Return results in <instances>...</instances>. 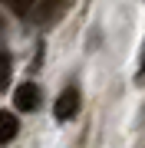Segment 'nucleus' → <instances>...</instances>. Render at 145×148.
<instances>
[{"instance_id":"nucleus-1","label":"nucleus","mask_w":145,"mask_h":148,"mask_svg":"<svg viewBox=\"0 0 145 148\" xmlns=\"http://www.w3.org/2000/svg\"><path fill=\"white\" fill-rule=\"evenodd\" d=\"M53 112H56L59 122H69L76 112H79V89H66V92L56 99V109H53Z\"/></svg>"},{"instance_id":"nucleus-2","label":"nucleus","mask_w":145,"mask_h":148,"mask_svg":"<svg viewBox=\"0 0 145 148\" xmlns=\"http://www.w3.org/2000/svg\"><path fill=\"white\" fill-rule=\"evenodd\" d=\"M13 106L20 109V112H33V109L40 106V89L33 82H23L20 89L13 92Z\"/></svg>"},{"instance_id":"nucleus-3","label":"nucleus","mask_w":145,"mask_h":148,"mask_svg":"<svg viewBox=\"0 0 145 148\" xmlns=\"http://www.w3.org/2000/svg\"><path fill=\"white\" fill-rule=\"evenodd\" d=\"M63 7H66V0H43V3H40L36 20H40V23H53V20H59Z\"/></svg>"},{"instance_id":"nucleus-4","label":"nucleus","mask_w":145,"mask_h":148,"mask_svg":"<svg viewBox=\"0 0 145 148\" xmlns=\"http://www.w3.org/2000/svg\"><path fill=\"white\" fill-rule=\"evenodd\" d=\"M13 135H16V115H10V112H0V145L10 142Z\"/></svg>"},{"instance_id":"nucleus-5","label":"nucleus","mask_w":145,"mask_h":148,"mask_svg":"<svg viewBox=\"0 0 145 148\" xmlns=\"http://www.w3.org/2000/svg\"><path fill=\"white\" fill-rule=\"evenodd\" d=\"M10 76H13V63L7 53H0V92L10 89Z\"/></svg>"},{"instance_id":"nucleus-6","label":"nucleus","mask_w":145,"mask_h":148,"mask_svg":"<svg viewBox=\"0 0 145 148\" xmlns=\"http://www.w3.org/2000/svg\"><path fill=\"white\" fill-rule=\"evenodd\" d=\"M36 3V0H7V7L16 13V16H23V13H30V7Z\"/></svg>"},{"instance_id":"nucleus-7","label":"nucleus","mask_w":145,"mask_h":148,"mask_svg":"<svg viewBox=\"0 0 145 148\" xmlns=\"http://www.w3.org/2000/svg\"><path fill=\"white\" fill-rule=\"evenodd\" d=\"M139 63H142L139 66V76H145V49H142V59H139Z\"/></svg>"}]
</instances>
